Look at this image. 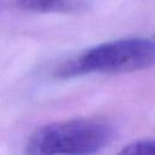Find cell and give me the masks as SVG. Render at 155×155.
I'll use <instances>...</instances> for the list:
<instances>
[{"label":"cell","mask_w":155,"mask_h":155,"mask_svg":"<svg viewBox=\"0 0 155 155\" xmlns=\"http://www.w3.org/2000/svg\"><path fill=\"white\" fill-rule=\"evenodd\" d=\"M16 6L31 13L79 15L92 7V0H16Z\"/></svg>","instance_id":"obj_3"},{"label":"cell","mask_w":155,"mask_h":155,"mask_svg":"<svg viewBox=\"0 0 155 155\" xmlns=\"http://www.w3.org/2000/svg\"><path fill=\"white\" fill-rule=\"evenodd\" d=\"M153 65H155V40L124 38L82 51L62 64L56 76L68 79L86 74H122Z\"/></svg>","instance_id":"obj_1"},{"label":"cell","mask_w":155,"mask_h":155,"mask_svg":"<svg viewBox=\"0 0 155 155\" xmlns=\"http://www.w3.org/2000/svg\"><path fill=\"white\" fill-rule=\"evenodd\" d=\"M119 154L124 155H155V139H142L125 145Z\"/></svg>","instance_id":"obj_4"},{"label":"cell","mask_w":155,"mask_h":155,"mask_svg":"<svg viewBox=\"0 0 155 155\" xmlns=\"http://www.w3.org/2000/svg\"><path fill=\"white\" fill-rule=\"evenodd\" d=\"M114 138L113 127L96 119L57 121L38 128L28 139L30 155H90L103 150Z\"/></svg>","instance_id":"obj_2"}]
</instances>
